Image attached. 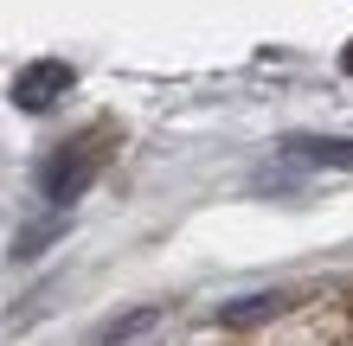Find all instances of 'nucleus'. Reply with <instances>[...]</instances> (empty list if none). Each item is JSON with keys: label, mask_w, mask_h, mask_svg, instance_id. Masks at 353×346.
Returning <instances> with one entry per match:
<instances>
[{"label": "nucleus", "mask_w": 353, "mask_h": 346, "mask_svg": "<svg viewBox=\"0 0 353 346\" xmlns=\"http://www.w3.org/2000/svg\"><path fill=\"white\" fill-rule=\"evenodd\" d=\"M103 160H110V148H103V129H97V135L58 141V148L46 154V167H39V199L65 212L71 199H84V186L103 173Z\"/></svg>", "instance_id": "1"}, {"label": "nucleus", "mask_w": 353, "mask_h": 346, "mask_svg": "<svg viewBox=\"0 0 353 346\" xmlns=\"http://www.w3.org/2000/svg\"><path fill=\"white\" fill-rule=\"evenodd\" d=\"M77 84V71L65 65V58H39V65H26L13 77V109H26V116H46L58 96H71Z\"/></svg>", "instance_id": "2"}, {"label": "nucleus", "mask_w": 353, "mask_h": 346, "mask_svg": "<svg viewBox=\"0 0 353 346\" xmlns=\"http://www.w3.org/2000/svg\"><path fill=\"white\" fill-rule=\"evenodd\" d=\"M283 154L302 167H341L353 173V135H283Z\"/></svg>", "instance_id": "3"}, {"label": "nucleus", "mask_w": 353, "mask_h": 346, "mask_svg": "<svg viewBox=\"0 0 353 346\" xmlns=\"http://www.w3.org/2000/svg\"><path fill=\"white\" fill-rule=\"evenodd\" d=\"M154 321H161V308H154V301H141V308H122V314H110V321H103V327H97L84 346H129V340H141V334H148Z\"/></svg>", "instance_id": "4"}, {"label": "nucleus", "mask_w": 353, "mask_h": 346, "mask_svg": "<svg viewBox=\"0 0 353 346\" xmlns=\"http://www.w3.org/2000/svg\"><path fill=\"white\" fill-rule=\"evenodd\" d=\"M296 295H283V289H270V295H244V301H232V308H219V321L225 327H257V321H270V314H283Z\"/></svg>", "instance_id": "5"}, {"label": "nucleus", "mask_w": 353, "mask_h": 346, "mask_svg": "<svg viewBox=\"0 0 353 346\" xmlns=\"http://www.w3.org/2000/svg\"><path fill=\"white\" fill-rule=\"evenodd\" d=\"M52 237H65V218H52V225H26V231L13 237V257H26V263H32V257L52 244Z\"/></svg>", "instance_id": "6"}, {"label": "nucleus", "mask_w": 353, "mask_h": 346, "mask_svg": "<svg viewBox=\"0 0 353 346\" xmlns=\"http://www.w3.org/2000/svg\"><path fill=\"white\" fill-rule=\"evenodd\" d=\"M341 71H353V45H347V52H341Z\"/></svg>", "instance_id": "7"}]
</instances>
